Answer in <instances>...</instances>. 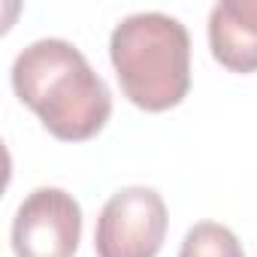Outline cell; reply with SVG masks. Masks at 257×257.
I'll list each match as a JSON object with an SVG mask.
<instances>
[{"mask_svg": "<svg viewBox=\"0 0 257 257\" xmlns=\"http://www.w3.org/2000/svg\"><path fill=\"white\" fill-rule=\"evenodd\" d=\"M13 88L64 143L97 137L112 115L109 85L67 40H37L22 49L13 64Z\"/></svg>", "mask_w": 257, "mask_h": 257, "instance_id": "cell-1", "label": "cell"}, {"mask_svg": "<svg viewBox=\"0 0 257 257\" xmlns=\"http://www.w3.org/2000/svg\"><path fill=\"white\" fill-rule=\"evenodd\" d=\"M109 58L124 97L146 112L179 106L191 88V37L164 13L127 16L109 40Z\"/></svg>", "mask_w": 257, "mask_h": 257, "instance_id": "cell-2", "label": "cell"}, {"mask_svg": "<svg viewBox=\"0 0 257 257\" xmlns=\"http://www.w3.org/2000/svg\"><path fill=\"white\" fill-rule=\"evenodd\" d=\"M167 221V203L155 188H121L97 218L94 251L97 257H158Z\"/></svg>", "mask_w": 257, "mask_h": 257, "instance_id": "cell-3", "label": "cell"}, {"mask_svg": "<svg viewBox=\"0 0 257 257\" xmlns=\"http://www.w3.org/2000/svg\"><path fill=\"white\" fill-rule=\"evenodd\" d=\"M82 239V209L61 188H37L13 221L16 257H73Z\"/></svg>", "mask_w": 257, "mask_h": 257, "instance_id": "cell-4", "label": "cell"}, {"mask_svg": "<svg viewBox=\"0 0 257 257\" xmlns=\"http://www.w3.org/2000/svg\"><path fill=\"white\" fill-rule=\"evenodd\" d=\"M209 46L233 73L257 70V0H221L209 13Z\"/></svg>", "mask_w": 257, "mask_h": 257, "instance_id": "cell-5", "label": "cell"}, {"mask_svg": "<svg viewBox=\"0 0 257 257\" xmlns=\"http://www.w3.org/2000/svg\"><path fill=\"white\" fill-rule=\"evenodd\" d=\"M179 257H245L236 233L215 221H200L185 233Z\"/></svg>", "mask_w": 257, "mask_h": 257, "instance_id": "cell-6", "label": "cell"}]
</instances>
